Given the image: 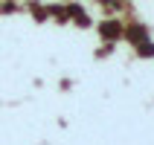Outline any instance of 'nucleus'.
<instances>
[{
  "instance_id": "obj_1",
  "label": "nucleus",
  "mask_w": 154,
  "mask_h": 145,
  "mask_svg": "<svg viewBox=\"0 0 154 145\" xmlns=\"http://www.w3.org/2000/svg\"><path fill=\"white\" fill-rule=\"evenodd\" d=\"M119 35V23H105V35Z\"/></svg>"
}]
</instances>
